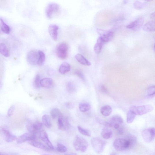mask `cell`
Listing matches in <instances>:
<instances>
[{
  "instance_id": "cell-42",
  "label": "cell",
  "mask_w": 155,
  "mask_h": 155,
  "mask_svg": "<svg viewBox=\"0 0 155 155\" xmlns=\"http://www.w3.org/2000/svg\"><path fill=\"white\" fill-rule=\"evenodd\" d=\"M65 105L66 108L69 109H72L74 107L73 104L71 102H66L65 103Z\"/></svg>"
},
{
  "instance_id": "cell-11",
  "label": "cell",
  "mask_w": 155,
  "mask_h": 155,
  "mask_svg": "<svg viewBox=\"0 0 155 155\" xmlns=\"http://www.w3.org/2000/svg\"><path fill=\"white\" fill-rule=\"evenodd\" d=\"M144 22V18L140 17L129 23L126 27L128 29L134 31H138L141 28Z\"/></svg>"
},
{
  "instance_id": "cell-10",
  "label": "cell",
  "mask_w": 155,
  "mask_h": 155,
  "mask_svg": "<svg viewBox=\"0 0 155 155\" xmlns=\"http://www.w3.org/2000/svg\"><path fill=\"white\" fill-rule=\"evenodd\" d=\"M43 127L42 124L39 121H36L32 124H30L27 127L29 133L36 135L40 133Z\"/></svg>"
},
{
  "instance_id": "cell-9",
  "label": "cell",
  "mask_w": 155,
  "mask_h": 155,
  "mask_svg": "<svg viewBox=\"0 0 155 155\" xmlns=\"http://www.w3.org/2000/svg\"><path fill=\"white\" fill-rule=\"evenodd\" d=\"M39 57V51L34 50L30 51L27 54V59L31 65L37 64Z\"/></svg>"
},
{
  "instance_id": "cell-43",
  "label": "cell",
  "mask_w": 155,
  "mask_h": 155,
  "mask_svg": "<svg viewBox=\"0 0 155 155\" xmlns=\"http://www.w3.org/2000/svg\"><path fill=\"white\" fill-rule=\"evenodd\" d=\"M117 133L119 135H122L124 133V130L122 128H119L117 129Z\"/></svg>"
},
{
  "instance_id": "cell-32",
  "label": "cell",
  "mask_w": 155,
  "mask_h": 155,
  "mask_svg": "<svg viewBox=\"0 0 155 155\" xmlns=\"http://www.w3.org/2000/svg\"><path fill=\"white\" fill-rule=\"evenodd\" d=\"M147 5V3L139 1H135L134 4V8L137 10H141L145 8Z\"/></svg>"
},
{
  "instance_id": "cell-28",
  "label": "cell",
  "mask_w": 155,
  "mask_h": 155,
  "mask_svg": "<svg viewBox=\"0 0 155 155\" xmlns=\"http://www.w3.org/2000/svg\"><path fill=\"white\" fill-rule=\"evenodd\" d=\"M51 114L53 119H58L59 118L63 116L59 110L57 108L52 109L51 111Z\"/></svg>"
},
{
  "instance_id": "cell-19",
  "label": "cell",
  "mask_w": 155,
  "mask_h": 155,
  "mask_svg": "<svg viewBox=\"0 0 155 155\" xmlns=\"http://www.w3.org/2000/svg\"><path fill=\"white\" fill-rule=\"evenodd\" d=\"M108 127L104 128L102 130L101 135L103 138L105 139H109L112 137L113 133Z\"/></svg>"
},
{
  "instance_id": "cell-39",
  "label": "cell",
  "mask_w": 155,
  "mask_h": 155,
  "mask_svg": "<svg viewBox=\"0 0 155 155\" xmlns=\"http://www.w3.org/2000/svg\"><path fill=\"white\" fill-rule=\"evenodd\" d=\"M15 109L14 105H12L9 108L8 112V117H10L13 115Z\"/></svg>"
},
{
  "instance_id": "cell-27",
  "label": "cell",
  "mask_w": 155,
  "mask_h": 155,
  "mask_svg": "<svg viewBox=\"0 0 155 155\" xmlns=\"http://www.w3.org/2000/svg\"><path fill=\"white\" fill-rule=\"evenodd\" d=\"M42 123L47 128H51L52 126V123L50 117L47 115H44L42 117Z\"/></svg>"
},
{
  "instance_id": "cell-6",
  "label": "cell",
  "mask_w": 155,
  "mask_h": 155,
  "mask_svg": "<svg viewBox=\"0 0 155 155\" xmlns=\"http://www.w3.org/2000/svg\"><path fill=\"white\" fill-rule=\"evenodd\" d=\"M141 135L144 141L147 143H150L155 138V128H152L146 129L142 131Z\"/></svg>"
},
{
  "instance_id": "cell-35",
  "label": "cell",
  "mask_w": 155,
  "mask_h": 155,
  "mask_svg": "<svg viewBox=\"0 0 155 155\" xmlns=\"http://www.w3.org/2000/svg\"><path fill=\"white\" fill-rule=\"evenodd\" d=\"M78 129L79 132L81 134L87 137H90L91 133L87 130L85 129L80 126H78Z\"/></svg>"
},
{
  "instance_id": "cell-14",
  "label": "cell",
  "mask_w": 155,
  "mask_h": 155,
  "mask_svg": "<svg viewBox=\"0 0 155 155\" xmlns=\"http://www.w3.org/2000/svg\"><path fill=\"white\" fill-rule=\"evenodd\" d=\"M40 139L44 142L46 145L52 150H54V147L52 143L49 140L47 133L44 130H42L39 133Z\"/></svg>"
},
{
  "instance_id": "cell-40",
  "label": "cell",
  "mask_w": 155,
  "mask_h": 155,
  "mask_svg": "<svg viewBox=\"0 0 155 155\" xmlns=\"http://www.w3.org/2000/svg\"><path fill=\"white\" fill-rule=\"evenodd\" d=\"M75 74L80 79L83 81L85 80V79L83 73L82 71L80 70H77L75 72Z\"/></svg>"
},
{
  "instance_id": "cell-2",
  "label": "cell",
  "mask_w": 155,
  "mask_h": 155,
  "mask_svg": "<svg viewBox=\"0 0 155 155\" xmlns=\"http://www.w3.org/2000/svg\"><path fill=\"white\" fill-rule=\"evenodd\" d=\"M154 109L153 107L150 105H145L141 106H132L130 108L131 111L136 115H142L151 112Z\"/></svg>"
},
{
  "instance_id": "cell-17",
  "label": "cell",
  "mask_w": 155,
  "mask_h": 155,
  "mask_svg": "<svg viewBox=\"0 0 155 155\" xmlns=\"http://www.w3.org/2000/svg\"><path fill=\"white\" fill-rule=\"evenodd\" d=\"M40 84L42 87L47 89L51 88L53 86L54 82L52 79L46 78L41 80Z\"/></svg>"
},
{
  "instance_id": "cell-29",
  "label": "cell",
  "mask_w": 155,
  "mask_h": 155,
  "mask_svg": "<svg viewBox=\"0 0 155 155\" xmlns=\"http://www.w3.org/2000/svg\"><path fill=\"white\" fill-rule=\"evenodd\" d=\"M79 108L81 112L85 113L89 110L91 108V106L88 103H82L79 104Z\"/></svg>"
},
{
  "instance_id": "cell-44",
  "label": "cell",
  "mask_w": 155,
  "mask_h": 155,
  "mask_svg": "<svg viewBox=\"0 0 155 155\" xmlns=\"http://www.w3.org/2000/svg\"><path fill=\"white\" fill-rule=\"evenodd\" d=\"M151 18L152 20H154L155 18V13L154 12V13H152V14L151 15Z\"/></svg>"
},
{
  "instance_id": "cell-37",
  "label": "cell",
  "mask_w": 155,
  "mask_h": 155,
  "mask_svg": "<svg viewBox=\"0 0 155 155\" xmlns=\"http://www.w3.org/2000/svg\"><path fill=\"white\" fill-rule=\"evenodd\" d=\"M40 78L39 75H37L36 76L34 82V85L36 88H38L40 87Z\"/></svg>"
},
{
  "instance_id": "cell-45",
  "label": "cell",
  "mask_w": 155,
  "mask_h": 155,
  "mask_svg": "<svg viewBox=\"0 0 155 155\" xmlns=\"http://www.w3.org/2000/svg\"><path fill=\"white\" fill-rule=\"evenodd\" d=\"M65 155H78L76 153H67L65 154Z\"/></svg>"
},
{
  "instance_id": "cell-16",
  "label": "cell",
  "mask_w": 155,
  "mask_h": 155,
  "mask_svg": "<svg viewBox=\"0 0 155 155\" xmlns=\"http://www.w3.org/2000/svg\"><path fill=\"white\" fill-rule=\"evenodd\" d=\"M29 144L32 146L40 149L47 151H49L52 150L47 145L42 143L35 140L29 141Z\"/></svg>"
},
{
  "instance_id": "cell-36",
  "label": "cell",
  "mask_w": 155,
  "mask_h": 155,
  "mask_svg": "<svg viewBox=\"0 0 155 155\" xmlns=\"http://www.w3.org/2000/svg\"><path fill=\"white\" fill-rule=\"evenodd\" d=\"M57 150L58 151L61 153H65L67 151L66 147L62 144L58 143L57 144Z\"/></svg>"
},
{
  "instance_id": "cell-34",
  "label": "cell",
  "mask_w": 155,
  "mask_h": 155,
  "mask_svg": "<svg viewBox=\"0 0 155 155\" xmlns=\"http://www.w3.org/2000/svg\"><path fill=\"white\" fill-rule=\"evenodd\" d=\"M0 133L4 136L5 140L12 134L8 130L2 127H0Z\"/></svg>"
},
{
  "instance_id": "cell-33",
  "label": "cell",
  "mask_w": 155,
  "mask_h": 155,
  "mask_svg": "<svg viewBox=\"0 0 155 155\" xmlns=\"http://www.w3.org/2000/svg\"><path fill=\"white\" fill-rule=\"evenodd\" d=\"M136 115L132 111L129 110L127 116V122L128 124L132 123L134 121Z\"/></svg>"
},
{
  "instance_id": "cell-26",
  "label": "cell",
  "mask_w": 155,
  "mask_h": 155,
  "mask_svg": "<svg viewBox=\"0 0 155 155\" xmlns=\"http://www.w3.org/2000/svg\"><path fill=\"white\" fill-rule=\"evenodd\" d=\"M0 53L6 57L10 56L9 51L7 46L4 43L0 44Z\"/></svg>"
},
{
  "instance_id": "cell-7",
  "label": "cell",
  "mask_w": 155,
  "mask_h": 155,
  "mask_svg": "<svg viewBox=\"0 0 155 155\" xmlns=\"http://www.w3.org/2000/svg\"><path fill=\"white\" fill-rule=\"evenodd\" d=\"M97 32L104 43L109 42L113 38L114 35L113 32L111 30L98 29Z\"/></svg>"
},
{
  "instance_id": "cell-49",
  "label": "cell",
  "mask_w": 155,
  "mask_h": 155,
  "mask_svg": "<svg viewBox=\"0 0 155 155\" xmlns=\"http://www.w3.org/2000/svg\"><path fill=\"white\" fill-rule=\"evenodd\" d=\"M1 82H0V87H1Z\"/></svg>"
},
{
  "instance_id": "cell-13",
  "label": "cell",
  "mask_w": 155,
  "mask_h": 155,
  "mask_svg": "<svg viewBox=\"0 0 155 155\" xmlns=\"http://www.w3.org/2000/svg\"><path fill=\"white\" fill-rule=\"evenodd\" d=\"M58 126L59 129L62 131H66L70 127L69 121L66 118L63 116L59 118L58 120Z\"/></svg>"
},
{
  "instance_id": "cell-30",
  "label": "cell",
  "mask_w": 155,
  "mask_h": 155,
  "mask_svg": "<svg viewBox=\"0 0 155 155\" xmlns=\"http://www.w3.org/2000/svg\"><path fill=\"white\" fill-rule=\"evenodd\" d=\"M147 97L148 98H152L155 96V86H152L149 87L147 90Z\"/></svg>"
},
{
  "instance_id": "cell-46",
  "label": "cell",
  "mask_w": 155,
  "mask_h": 155,
  "mask_svg": "<svg viewBox=\"0 0 155 155\" xmlns=\"http://www.w3.org/2000/svg\"><path fill=\"white\" fill-rule=\"evenodd\" d=\"M110 155H117L114 152L111 153Z\"/></svg>"
},
{
  "instance_id": "cell-1",
  "label": "cell",
  "mask_w": 155,
  "mask_h": 155,
  "mask_svg": "<svg viewBox=\"0 0 155 155\" xmlns=\"http://www.w3.org/2000/svg\"><path fill=\"white\" fill-rule=\"evenodd\" d=\"M73 145L76 150L83 152L87 150L89 145L87 141L81 136L78 135H76L74 139Z\"/></svg>"
},
{
  "instance_id": "cell-18",
  "label": "cell",
  "mask_w": 155,
  "mask_h": 155,
  "mask_svg": "<svg viewBox=\"0 0 155 155\" xmlns=\"http://www.w3.org/2000/svg\"><path fill=\"white\" fill-rule=\"evenodd\" d=\"M75 58L79 63L83 65L90 66L91 65L90 62L81 54H79L76 55Z\"/></svg>"
},
{
  "instance_id": "cell-20",
  "label": "cell",
  "mask_w": 155,
  "mask_h": 155,
  "mask_svg": "<svg viewBox=\"0 0 155 155\" xmlns=\"http://www.w3.org/2000/svg\"><path fill=\"white\" fill-rule=\"evenodd\" d=\"M104 43L100 37L98 39L94 47V51L96 54H98L101 52Z\"/></svg>"
},
{
  "instance_id": "cell-41",
  "label": "cell",
  "mask_w": 155,
  "mask_h": 155,
  "mask_svg": "<svg viewBox=\"0 0 155 155\" xmlns=\"http://www.w3.org/2000/svg\"><path fill=\"white\" fill-rule=\"evenodd\" d=\"M100 89L101 91L104 93V94H108V91L107 88L104 85H101L100 87Z\"/></svg>"
},
{
  "instance_id": "cell-8",
  "label": "cell",
  "mask_w": 155,
  "mask_h": 155,
  "mask_svg": "<svg viewBox=\"0 0 155 155\" xmlns=\"http://www.w3.org/2000/svg\"><path fill=\"white\" fill-rule=\"evenodd\" d=\"M59 5L55 3H51L48 4L46 8V14L47 17L51 19L53 15L57 13L59 10Z\"/></svg>"
},
{
  "instance_id": "cell-5",
  "label": "cell",
  "mask_w": 155,
  "mask_h": 155,
  "mask_svg": "<svg viewBox=\"0 0 155 155\" xmlns=\"http://www.w3.org/2000/svg\"><path fill=\"white\" fill-rule=\"evenodd\" d=\"M113 146L117 151H123L129 148V143L126 139H117L113 142Z\"/></svg>"
},
{
  "instance_id": "cell-4",
  "label": "cell",
  "mask_w": 155,
  "mask_h": 155,
  "mask_svg": "<svg viewBox=\"0 0 155 155\" xmlns=\"http://www.w3.org/2000/svg\"><path fill=\"white\" fill-rule=\"evenodd\" d=\"M68 48V45L65 42H61L57 45L56 53L59 58L64 59L67 58Z\"/></svg>"
},
{
  "instance_id": "cell-48",
  "label": "cell",
  "mask_w": 155,
  "mask_h": 155,
  "mask_svg": "<svg viewBox=\"0 0 155 155\" xmlns=\"http://www.w3.org/2000/svg\"><path fill=\"white\" fill-rule=\"evenodd\" d=\"M42 155H49L46 154H42Z\"/></svg>"
},
{
  "instance_id": "cell-24",
  "label": "cell",
  "mask_w": 155,
  "mask_h": 155,
  "mask_svg": "<svg viewBox=\"0 0 155 155\" xmlns=\"http://www.w3.org/2000/svg\"><path fill=\"white\" fill-rule=\"evenodd\" d=\"M129 143V148L132 147L135 145L137 139L135 136L132 134H128L127 135L126 139Z\"/></svg>"
},
{
  "instance_id": "cell-31",
  "label": "cell",
  "mask_w": 155,
  "mask_h": 155,
  "mask_svg": "<svg viewBox=\"0 0 155 155\" xmlns=\"http://www.w3.org/2000/svg\"><path fill=\"white\" fill-rule=\"evenodd\" d=\"M39 57L37 64L40 66H41L44 63L45 55V53L41 51H39Z\"/></svg>"
},
{
  "instance_id": "cell-23",
  "label": "cell",
  "mask_w": 155,
  "mask_h": 155,
  "mask_svg": "<svg viewBox=\"0 0 155 155\" xmlns=\"http://www.w3.org/2000/svg\"><path fill=\"white\" fill-rule=\"evenodd\" d=\"M71 69L70 65L66 62H64L61 64L60 66L59 71L61 74H64L69 72Z\"/></svg>"
},
{
  "instance_id": "cell-3",
  "label": "cell",
  "mask_w": 155,
  "mask_h": 155,
  "mask_svg": "<svg viewBox=\"0 0 155 155\" xmlns=\"http://www.w3.org/2000/svg\"><path fill=\"white\" fill-rule=\"evenodd\" d=\"M91 144L94 149L97 153H101L103 151L106 142L98 137L93 138L91 141Z\"/></svg>"
},
{
  "instance_id": "cell-22",
  "label": "cell",
  "mask_w": 155,
  "mask_h": 155,
  "mask_svg": "<svg viewBox=\"0 0 155 155\" xmlns=\"http://www.w3.org/2000/svg\"><path fill=\"white\" fill-rule=\"evenodd\" d=\"M143 29L146 32H153L155 30V22L153 21L149 22L143 26Z\"/></svg>"
},
{
  "instance_id": "cell-25",
  "label": "cell",
  "mask_w": 155,
  "mask_h": 155,
  "mask_svg": "<svg viewBox=\"0 0 155 155\" xmlns=\"http://www.w3.org/2000/svg\"><path fill=\"white\" fill-rule=\"evenodd\" d=\"M0 28L4 33L7 34L10 33V28L2 18H0Z\"/></svg>"
},
{
  "instance_id": "cell-38",
  "label": "cell",
  "mask_w": 155,
  "mask_h": 155,
  "mask_svg": "<svg viewBox=\"0 0 155 155\" xmlns=\"http://www.w3.org/2000/svg\"><path fill=\"white\" fill-rule=\"evenodd\" d=\"M67 89L68 92L70 93H72L75 90V85L71 82L68 83L67 85Z\"/></svg>"
},
{
  "instance_id": "cell-47",
  "label": "cell",
  "mask_w": 155,
  "mask_h": 155,
  "mask_svg": "<svg viewBox=\"0 0 155 155\" xmlns=\"http://www.w3.org/2000/svg\"><path fill=\"white\" fill-rule=\"evenodd\" d=\"M0 155H5L3 154L0 153Z\"/></svg>"
},
{
  "instance_id": "cell-21",
  "label": "cell",
  "mask_w": 155,
  "mask_h": 155,
  "mask_svg": "<svg viewBox=\"0 0 155 155\" xmlns=\"http://www.w3.org/2000/svg\"><path fill=\"white\" fill-rule=\"evenodd\" d=\"M113 109L109 105H105L102 107L100 109V112L103 116L107 117L112 113Z\"/></svg>"
},
{
  "instance_id": "cell-12",
  "label": "cell",
  "mask_w": 155,
  "mask_h": 155,
  "mask_svg": "<svg viewBox=\"0 0 155 155\" xmlns=\"http://www.w3.org/2000/svg\"><path fill=\"white\" fill-rule=\"evenodd\" d=\"M123 122L122 118L119 115H116L111 117L109 122H106L105 125L108 127H113L116 125H120Z\"/></svg>"
},
{
  "instance_id": "cell-15",
  "label": "cell",
  "mask_w": 155,
  "mask_h": 155,
  "mask_svg": "<svg viewBox=\"0 0 155 155\" xmlns=\"http://www.w3.org/2000/svg\"><path fill=\"white\" fill-rule=\"evenodd\" d=\"M59 29V27L55 24L51 25L48 27L49 33L54 41H56L57 40Z\"/></svg>"
}]
</instances>
